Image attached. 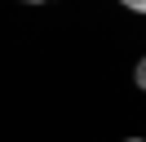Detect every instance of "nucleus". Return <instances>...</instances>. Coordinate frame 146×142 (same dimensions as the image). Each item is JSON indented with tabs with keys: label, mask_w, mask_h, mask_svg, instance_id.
Wrapping results in <instances>:
<instances>
[{
	"label": "nucleus",
	"mask_w": 146,
	"mask_h": 142,
	"mask_svg": "<svg viewBox=\"0 0 146 142\" xmlns=\"http://www.w3.org/2000/svg\"><path fill=\"white\" fill-rule=\"evenodd\" d=\"M124 9L128 13H146V0H124Z\"/></svg>",
	"instance_id": "2"
},
{
	"label": "nucleus",
	"mask_w": 146,
	"mask_h": 142,
	"mask_svg": "<svg viewBox=\"0 0 146 142\" xmlns=\"http://www.w3.org/2000/svg\"><path fill=\"white\" fill-rule=\"evenodd\" d=\"M133 84H137V89L146 93V53L137 58V67H133Z\"/></svg>",
	"instance_id": "1"
},
{
	"label": "nucleus",
	"mask_w": 146,
	"mask_h": 142,
	"mask_svg": "<svg viewBox=\"0 0 146 142\" xmlns=\"http://www.w3.org/2000/svg\"><path fill=\"white\" fill-rule=\"evenodd\" d=\"M124 142H146V138H137V133H133V138H124Z\"/></svg>",
	"instance_id": "3"
}]
</instances>
